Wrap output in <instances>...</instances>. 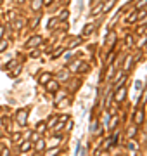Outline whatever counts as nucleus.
<instances>
[{
  "mask_svg": "<svg viewBox=\"0 0 147 156\" xmlns=\"http://www.w3.org/2000/svg\"><path fill=\"white\" fill-rule=\"evenodd\" d=\"M28 111L29 109H19V111H18L16 120H18L19 127H26V122H28Z\"/></svg>",
  "mask_w": 147,
  "mask_h": 156,
  "instance_id": "obj_1",
  "label": "nucleus"
},
{
  "mask_svg": "<svg viewBox=\"0 0 147 156\" xmlns=\"http://www.w3.org/2000/svg\"><path fill=\"white\" fill-rule=\"evenodd\" d=\"M125 97H127V89H125V85H123V87H118L116 94H114V101H116V103H123Z\"/></svg>",
  "mask_w": 147,
  "mask_h": 156,
  "instance_id": "obj_2",
  "label": "nucleus"
},
{
  "mask_svg": "<svg viewBox=\"0 0 147 156\" xmlns=\"http://www.w3.org/2000/svg\"><path fill=\"white\" fill-rule=\"evenodd\" d=\"M40 43H42V37H40V35H35V37H31V38L28 40L26 45H28L29 49H35V47H38Z\"/></svg>",
  "mask_w": 147,
  "mask_h": 156,
  "instance_id": "obj_3",
  "label": "nucleus"
},
{
  "mask_svg": "<svg viewBox=\"0 0 147 156\" xmlns=\"http://www.w3.org/2000/svg\"><path fill=\"white\" fill-rule=\"evenodd\" d=\"M45 87H47V90H49V92H57V90H59V82L50 78L49 82L45 83Z\"/></svg>",
  "mask_w": 147,
  "mask_h": 156,
  "instance_id": "obj_4",
  "label": "nucleus"
},
{
  "mask_svg": "<svg viewBox=\"0 0 147 156\" xmlns=\"http://www.w3.org/2000/svg\"><path fill=\"white\" fill-rule=\"evenodd\" d=\"M135 123L137 125H142V122H144V111L142 109H138V111H135Z\"/></svg>",
  "mask_w": 147,
  "mask_h": 156,
  "instance_id": "obj_5",
  "label": "nucleus"
},
{
  "mask_svg": "<svg viewBox=\"0 0 147 156\" xmlns=\"http://www.w3.org/2000/svg\"><path fill=\"white\" fill-rule=\"evenodd\" d=\"M132 64H133V56H128L127 61H125V66H123V71H130L132 70Z\"/></svg>",
  "mask_w": 147,
  "mask_h": 156,
  "instance_id": "obj_6",
  "label": "nucleus"
},
{
  "mask_svg": "<svg viewBox=\"0 0 147 156\" xmlns=\"http://www.w3.org/2000/svg\"><path fill=\"white\" fill-rule=\"evenodd\" d=\"M50 78H52V75H50V73H43V75H40V78H38L40 85H45V83L49 82Z\"/></svg>",
  "mask_w": 147,
  "mask_h": 156,
  "instance_id": "obj_7",
  "label": "nucleus"
},
{
  "mask_svg": "<svg viewBox=\"0 0 147 156\" xmlns=\"http://www.w3.org/2000/svg\"><path fill=\"white\" fill-rule=\"evenodd\" d=\"M21 153H26V151H29L31 149V141H26V142H23V144L19 146Z\"/></svg>",
  "mask_w": 147,
  "mask_h": 156,
  "instance_id": "obj_8",
  "label": "nucleus"
},
{
  "mask_svg": "<svg viewBox=\"0 0 147 156\" xmlns=\"http://www.w3.org/2000/svg\"><path fill=\"white\" fill-rule=\"evenodd\" d=\"M114 7V0H108L104 5H102V12H108L109 9H113Z\"/></svg>",
  "mask_w": 147,
  "mask_h": 156,
  "instance_id": "obj_9",
  "label": "nucleus"
},
{
  "mask_svg": "<svg viewBox=\"0 0 147 156\" xmlns=\"http://www.w3.org/2000/svg\"><path fill=\"white\" fill-rule=\"evenodd\" d=\"M42 4H43V0H33V2H31V9L37 12V10H40Z\"/></svg>",
  "mask_w": 147,
  "mask_h": 156,
  "instance_id": "obj_10",
  "label": "nucleus"
},
{
  "mask_svg": "<svg viewBox=\"0 0 147 156\" xmlns=\"http://www.w3.org/2000/svg\"><path fill=\"white\" fill-rule=\"evenodd\" d=\"M138 19V10L137 9H135V10H133V12H132V14H130V16H128V23H135V21H137Z\"/></svg>",
  "mask_w": 147,
  "mask_h": 156,
  "instance_id": "obj_11",
  "label": "nucleus"
},
{
  "mask_svg": "<svg viewBox=\"0 0 147 156\" xmlns=\"http://www.w3.org/2000/svg\"><path fill=\"white\" fill-rule=\"evenodd\" d=\"M47 130V123H43V122H40V123H37V132H38L40 135L43 134Z\"/></svg>",
  "mask_w": 147,
  "mask_h": 156,
  "instance_id": "obj_12",
  "label": "nucleus"
},
{
  "mask_svg": "<svg viewBox=\"0 0 147 156\" xmlns=\"http://www.w3.org/2000/svg\"><path fill=\"white\" fill-rule=\"evenodd\" d=\"M43 149H45V141H43V139H42V137H40L38 141H37V151H43Z\"/></svg>",
  "mask_w": 147,
  "mask_h": 156,
  "instance_id": "obj_13",
  "label": "nucleus"
},
{
  "mask_svg": "<svg viewBox=\"0 0 147 156\" xmlns=\"http://www.w3.org/2000/svg\"><path fill=\"white\" fill-rule=\"evenodd\" d=\"M57 123V116H50L49 123H47V128H54V125Z\"/></svg>",
  "mask_w": 147,
  "mask_h": 156,
  "instance_id": "obj_14",
  "label": "nucleus"
},
{
  "mask_svg": "<svg viewBox=\"0 0 147 156\" xmlns=\"http://www.w3.org/2000/svg\"><path fill=\"white\" fill-rule=\"evenodd\" d=\"M40 18H42V16H37L35 19H33V21H31V23H29V28H31V30H35V28L38 26V23H40Z\"/></svg>",
  "mask_w": 147,
  "mask_h": 156,
  "instance_id": "obj_15",
  "label": "nucleus"
},
{
  "mask_svg": "<svg viewBox=\"0 0 147 156\" xmlns=\"http://www.w3.org/2000/svg\"><path fill=\"white\" fill-rule=\"evenodd\" d=\"M80 62H81V59H78V61H75V62H71V64H69V70H71V71H76V70L80 68Z\"/></svg>",
  "mask_w": 147,
  "mask_h": 156,
  "instance_id": "obj_16",
  "label": "nucleus"
},
{
  "mask_svg": "<svg viewBox=\"0 0 147 156\" xmlns=\"http://www.w3.org/2000/svg\"><path fill=\"white\" fill-rule=\"evenodd\" d=\"M80 42H81V37H76L75 40L69 43V49H75V47H78V45H80Z\"/></svg>",
  "mask_w": 147,
  "mask_h": 156,
  "instance_id": "obj_17",
  "label": "nucleus"
},
{
  "mask_svg": "<svg viewBox=\"0 0 147 156\" xmlns=\"http://www.w3.org/2000/svg\"><path fill=\"white\" fill-rule=\"evenodd\" d=\"M99 12H102V4H100V2L97 4V7H94V9H92V16H97Z\"/></svg>",
  "mask_w": 147,
  "mask_h": 156,
  "instance_id": "obj_18",
  "label": "nucleus"
},
{
  "mask_svg": "<svg viewBox=\"0 0 147 156\" xmlns=\"http://www.w3.org/2000/svg\"><path fill=\"white\" fill-rule=\"evenodd\" d=\"M92 31H94V24H87V26H85V31H83V35H85V37H88Z\"/></svg>",
  "mask_w": 147,
  "mask_h": 156,
  "instance_id": "obj_19",
  "label": "nucleus"
},
{
  "mask_svg": "<svg viewBox=\"0 0 147 156\" xmlns=\"http://www.w3.org/2000/svg\"><path fill=\"white\" fill-rule=\"evenodd\" d=\"M88 70H90V68H88L87 62H80V71L81 73H88Z\"/></svg>",
  "mask_w": 147,
  "mask_h": 156,
  "instance_id": "obj_20",
  "label": "nucleus"
},
{
  "mask_svg": "<svg viewBox=\"0 0 147 156\" xmlns=\"http://www.w3.org/2000/svg\"><path fill=\"white\" fill-rule=\"evenodd\" d=\"M7 47H9V42L7 40H0V52H4Z\"/></svg>",
  "mask_w": 147,
  "mask_h": 156,
  "instance_id": "obj_21",
  "label": "nucleus"
},
{
  "mask_svg": "<svg viewBox=\"0 0 147 156\" xmlns=\"http://www.w3.org/2000/svg\"><path fill=\"white\" fill-rule=\"evenodd\" d=\"M113 141H114L113 137H109V139H106V142H104V146H102V147H104V149H108V147H111V146H113Z\"/></svg>",
  "mask_w": 147,
  "mask_h": 156,
  "instance_id": "obj_22",
  "label": "nucleus"
},
{
  "mask_svg": "<svg viewBox=\"0 0 147 156\" xmlns=\"http://www.w3.org/2000/svg\"><path fill=\"white\" fill-rule=\"evenodd\" d=\"M29 139H31V142H37V141L40 139V134L38 132H33V134L29 135Z\"/></svg>",
  "mask_w": 147,
  "mask_h": 156,
  "instance_id": "obj_23",
  "label": "nucleus"
},
{
  "mask_svg": "<svg viewBox=\"0 0 147 156\" xmlns=\"http://www.w3.org/2000/svg\"><path fill=\"white\" fill-rule=\"evenodd\" d=\"M135 134H137V127H130L128 128V137H133Z\"/></svg>",
  "mask_w": 147,
  "mask_h": 156,
  "instance_id": "obj_24",
  "label": "nucleus"
},
{
  "mask_svg": "<svg viewBox=\"0 0 147 156\" xmlns=\"http://www.w3.org/2000/svg\"><path fill=\"white\" fill-rule=\"evenodd\" d=\"M68 16H69L68 10H62V12H61V16H59V21H64L66 18H68Z\"/></svg>",
  "mask_w": 147,
  "mask_h": 156,
  "instance_id": "obj_25",
  "label": "nucleus"
},
{
  "mask_svg": "<svg viewBox=\"0 0 147 156\" xmlns=\"http://www.w3.org/2000/svg\"><path fill=\"white\" fill-rule=\"evenodd\" d=\"M21 70H23V68H21V66H18V68H16L14 71L10 73V76H18V75H19V73H21Z\"/></svg>",
  "mask_w": 147,
  "mask_h": 156,
  "instance_id": "obj_26",
  "label": "nucleus"
},
{
  "mask_svg": "<svg viewBox=\"0 0 147 156\" xmlns=\"http://www.w3.org/2000/svg\"><path fill=\"white\" fill-rule=\"evenodd\" d=\"M118 122H119V120H118V116H114V118H113V122H111V127H109V128H116Z\"/></svg>",
  "mask_w": 147,
  "mask_h": 156,
  "instance_id": "obj_27",
  "label": "nucleus"
},
{
  "mask_svg": "<svg viewBox=\"0 0 147 156\" xmlns=\"http://www.w3.org/2000/svg\"><path fill=\"white\" fill-rule=\"evenodd\" d=\"M61 54H62V49H61V47H59L57 51L54 52V54H52V57H54V59H56V57H59V56H61Z\"/></svg>",
  "mask_w": 147,
  "mask_h": 156,
  "instance_id": "obj_28",
  "label": "nucleus"
},
{
  "mask_svg": "<svg viewBox=\"0 0 147 156\" xmlns=\"http://www.w3.org/2000/svg\"><path fill=\"white\" fill-rule=\"evenodd\" d=\"M57 21H59V19H56V18H54V19H50V21H49V28H54V26L57 24Z\"/></svg>",
  "mask_w": 147,
  "mask_h": 156,
  "instance_id": "obj_29",
  "label": "nucleus"
},
{
  "mask_svg": "<svg viewBox=\"0 0 147 156\" xmlns=\"http://www.w3.org/2000/svg\"><path fill=\"white\" fill-rule=\"evenodd\" d=\"M97 120H95V122H92V127H90V132H95V130H97Z\"/></svg>",
  "mask_w": 147,
  "mask_h": 156,
  "instance_id": "obj_30",
  "label": "nucleus"
},
{
  "mask_svg": "<svg viewBox=\"0 0 147 156\" xmlns=\"http://www.w3.org/2000/svg\"><path fill=\"white\" fill-rule=\"evenodd\" d=\"M146 101H147V90L144 92V95H142V99H140V106H144V104H146Z\"/></svg>",
  "mask_w": 147,
  "mask_h": 156,
  "instance_id": "obj_31",
  "label": "nucleus"
},
{
  "mask_svg": "<svg viewBox=\"0 0 147 156\" xmlns=\"http://www.w3.org/2000/svg\"><path fill=\"white\" fill-rule=\"evenodd\" d=\"M146 4H147V0H140V2L137 4V10H138V9H142V7H144Z\"/></svg>",
  "mask_w": 147,
  "mask_h": 156,
  "instance_id": "obj_32",
  "label": "nucleus"
},
{
  "mask_svg": "<svg viewBox=\"0 0 147 156\" xmlns=\"http://www.w3.org/2000/svg\"><path fill=\"white\" fill-rule=\"evenodd\" d=\"M23 24H24V23H23L21 19H18V21H16V24H14V26H16L18 30H21V28H23Z\"/></svg>",
  "mask_w": 147,
  "mask_h": 156,
  "instance_id": "obj_33",
  "label": "nucleus"
},
{
  "mask_svg": "<svg viewBox=\"0 0 147 156\" xmlns=\"http://www.w3.org/2000/svg\"><path fill=\"white\" fill-rule=\"evenodd\" d=\"M12 139H14V142H19V139H21V134H12Z\"/></svg>",
  "mask_w": 147,
  "mask_h": 156,
  "instance_id": "obj_34",
  "label": "nucleus"
},
{
  "mask_svg": "<svg viewBox=\"0 0 147 156\" xmlns=\"http://www.w3.org/2000/svg\"><path fill=\"white\" fill-rule=\"evenodd\" d=\"M127 45H133V37H132V35L127 37Z\"/></svg>",
  "mask_w": 147,
  "mask_h": 156,
  "instance_id": "obj_35",
  "label": "nucleus"
},
{
  "mask_svg": "<svg viewBox=\"0 0 147 156\" xmlns=\"http://www.w3.org/2000/svg\"><path fill=\"white\" fill-rule=\"evenodd\" d=\"M140 89H142V82L137 80V82H135V90H140Z\"/></svg>",
  "mask_w": 147,
  "mask_h": 156,
  "instance_id": "obj_36",
  "label": "nucleus"
},
{
  "mask_svg": "<svg viewBox=\"0 0 147 156\" xmlns=\"http://www.w3.org/2000/svg\"><path fill=\"white\" fill-rule=\"evenodd\" d=\"M59 153V149H49V151H47V155H57Z\"/></svg>",
  "mask_w": 147,
  "mask_h": 156,
  "instance_id": "obj_37",
  "label": "nucleus"
},
{
  "mask_svg": "<svg viewBox=\"0 0 147 156\" xmlns=\"http://www.w3.org/2000/svg\"><path fill=\"white\" fill-rule=\"evenodd\" d=\"M59 78H68V73H66V71H61V73H59Z\"/></svg>",
  "mask_w": 147,
  "mask_h": 156,
  "instance_id": "obj_38",
  "label": "nucleus"
},
{
  "mask_svg": "<svg viewBox=\"0 0 147 156\" xmlns=\"http://www.w3.org/2000/svg\"><path fill=\"white\" fill-rule=\"evenodd\" d=\"M2 155H4V156H9V149H7V147H2Z\"/></svg>",
  "mask_w": 147,
  "mask_h": 156,
  "instance_id": "obj_39",
  "label": "nucleus"
},
{
  "mask_svg": "<svg viewBox=\"0 0 147 156\" xmlns=\"http://www.w3.org/2000/svg\"><path fill=\"white\" fill-rule=\"evenodd\" d=\"M128 147H130V149H137V144H135V142H130Z\"/></svg>",
  "mask_w": 147,
  "mask_h": 156,
  "instance_id": "obj_40",
  "label": "nucleus"
},
{
  "mask_svg": "<svg viewBox=\"0 0 147 156\" xmlns=\"http://www.w3.org/2000/svg\"><path fill=\"white\" fill-rule=\"evenodd\" d=\"M66 128H68V130H71V128H73V122H71V120L68 122V125H66Z\"/></svg>",
  "mask_w": 147,
  "mask_h": 156,
  "instance_id": "obj_41",
  "label": "nucleus"
},
{
  "mask_svg": "<svg viewBox=\"0 0 147 156\" xmlns=\"http://www.w3.org/2000/svg\"><path fill=\"white\" fill-rule=\"evenodd\" d=\"M31 57H38V51H33V52H31Z\"/></svg>",
  "mask_w": 147,
  "mask_h": 156,
  "instance_id": "obj_42",
  "label": "nucleus"
},
{
  "mask_svg": "<svg viewBox=\"0 0 147 156\" xmlns=\"http://www.w3.org/2000/svg\"><path fill=\"white\" fill-rule=\"evenodd\" d=\"M64 59H66V61H69V59H71V54H69V52H68V54H64Z\"/></svg>",
  "mask_w": 147,
  "mask_h": 156,
  "instance_id": "obj_43",
  "label": "nucleus"
},
{
  "mask_svg": "<svg viewBox=\"0 0 147 156\" xmlns=\"http://www.w3.org/2000/svg\"><path fill=\"white\" fill-rule=\"evenodd\" d=\"M52 2H54V0H43V4H45V5H50Z\"/></svg>",
  "mask_w": 147,
  "mask_h": 156,
  "instance_id": "obj_44",
  "label": "nucleus"
},
{
  "mask_svg": "<svg viewBox=\"0 0 147 156\" xmlns=\"http://www.w3.org/2000/svg\"><path fill=\"white\" fill-rule=\"evenodd\" d=\"M2 35H4V30H2V28H0V38H2Z\"/></svg>",
  "mask_w": 147,
  "mask_h": 156,
  "instance_id": "obj_45",
  "label": "nucleus"
},
{
  "mask_svg": "<svg viewBox=\"0 0 147 156\" xmlns=\"http://www.w3.org/2000/svg\"><path fill=\"white\" fill-rule=\"evenodd\" d=\"M23 2H24V0H18V4H23Z\"/></svg>",
  "mask_w": 147,
  "mask_h": 156,
  "instance_id": "obj_46",
  "label": "nucleus"
},
{
  "mask_svg": "<svg viewBox=\"0 0 147 156\" xmlns=\"http://www.w3.org/2000/svg\"><path fill=\"white\" fill-rule=\"evenodd\" d=\"M144 31H147V28H144Z\"/></svg>",
  "mask_w": 147,
  "mask_h": 156,
  "instance_id": "obj_47",
  "label": "nucleus"
},
{
  "mask_svg": "<svg viewBox=\"0 0 147 156\" xmlns=\"http://www.w3.org/2000/svg\"><path fill=\"white\" fill-rule=\"evenodd\" d=\"M0 111H2V108H0Z\"/></svg>",
  "mask_w": 147,
  "mask_h": 156,
  "instance_id": "obj_48",
  "label": "nucleus"
},
{
  "mask_svg": "<svg viewBox=\"0 0 147 156\" xmlns=\"http://www.w3.org/2000/svg\"><path fill=\"white\" fill-rule=\"evenodd\" d=\"M0 137H2V134H0Z\"/></svg>",
  "mask_w": 147,
  "mask_h": 156,
  "instance_id": "obj_49",
  "label": "nucleus"
},
{
  "mask_svg": "<svg viewBox=\"0 0 147 156\" xmlns=\"http://www.w3.org/2000/svg\"><path fill=\"white\" fill-rule=\"evenodd\" d=\"M0 2H2V0H0Z\"/></svg>",
  "mask_w": 147,
  "mask_h": 156,
  "instance_id": "obj_50",
  "label": "nucleus"
}]
</instances>
